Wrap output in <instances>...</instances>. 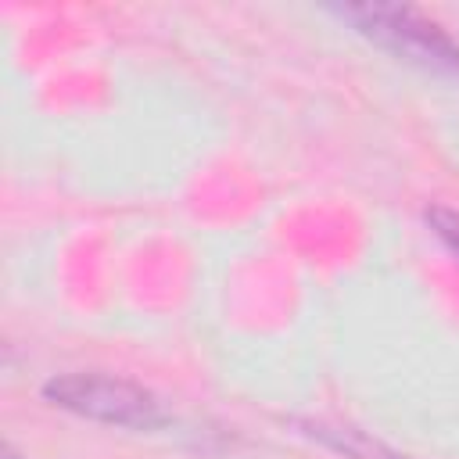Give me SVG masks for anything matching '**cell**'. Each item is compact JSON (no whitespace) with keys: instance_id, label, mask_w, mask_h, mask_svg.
I'll list each match as a JSON object with an SVG mask.
<instances>
[{"instance_id":"cell-3","label":"cell","mask_w":459,"mask_h":459,"mask_svg":"<svg viewBox=\"0 0 459 459\" xmlns=\"http://www.w3.org/2000/svg\"><path fill=\"white\" fill-rule=\"evenodd\" d=\"M427 222H430V230L459 255V212H452V208H430V212H427Z\"/></svg>"},{"instance_id":"cell-2","label":"cell","mask_w":459,"mask_h":459,"mask_svg":"<svg viewBox=\"0 0 459 459\" xmlns=\"http://www.w3.org/2000/svg\"><path fill=\"white\" fill-rule=\"evenodd\" d=\"M43 394L75 416L129 427V430H154V427H165L169 420L158 394H151L136 380L111 377V373H65V377H54L43 387Z\"/></svg>"},{"instance_id":"cell-1","label":"cell","mask_w":459,"mask_h":459,"mask_svg":"<svg viewBox=\"0 0 459 459\" xmlns=\"http://www.w3.org/2000/svg\"><path fill=\"white\" fill-rule=\"evenodd\" d=\"M344 22L355 25L366 39L380 43L394 57L420 65L437 75H459V43L423 11L398 4H348L337 7Z\"/></svg>"}]
</instances>
